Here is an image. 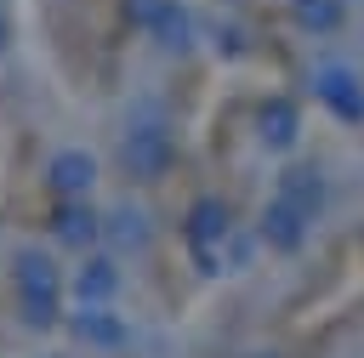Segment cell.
Segmentation results:
<instances>
[{
    "label": "cell",
    "instance_id": "16",
    "mask_svg": "<svg viewBox=\"0 0 364 358\" xmlns=\"http://www.w3.org/2000/svg\"><path fill=\"white\" fill-rule=\"evenodd\" d=\"M250 358H273V352H250Z\"/></svg>",
    "mask_w": 364,
    "mask_h": 358
},
{
    "label": "cell",
    "instance_id": "6",
    "mask_svg": "<svg viewBox=\"0 0 364 358\" xmlns=\"http://www.w3.org/2000/svg\"><path fill=\"white\" fill-rule=\"evenodd\" d=\"M279 199H284V205H296V210L313 222V216L324 210V176H318V170H307V165H296V170H284Z\"/></svg>",
    "mask_w": 364,
    "mask_h": 358
},
{
    "label": "cell",
    "instance_id": "1",
    "mask_svg": "<svg viewBox=\"0 0 364 358\" xmlns=\"http://www.w3.org/2000/svg\"><path fill=\"white\" fill-rule=\"evenodd\" d=\"M17 284H23V318H28V324H51V318H57V290H63L51 256L23 250V256H17Z\"/></svg>",
    "mask_w": 364,
    "mask_h": 358
},
{
    "label": "cell",
    "instance_id": "8",
    "mask_svg": "<svg viewBox=\"0 0 364 358\" xmlns=\"http://www.w3.org/2000/svg\"><path fill=\"white\" fill-rule=\"evenodd\" d=\"M347 17V0H296V23L313 34H336Z\"/></svg>",
    "mask_w": 364,
    "mask_h": 358
},
{
    "label": "cell",
    "instance_id": "5",
    "mask_svg": "<svg viewBox=\"0 0 364 358\" xmlns=\"http://www.w3.org/2000/svg\"><path fill=\"white\" fill-rule=\"evenodd\" d=\"M262 239H267L273 250H301V239H307V216H301L296 205L273 199L267 216H262Z\"/></svg>",
    "mask_w": 364,
    "mask_h": 358
},
{
    "label": "cell",
    "instance_id": "14",
    "mask_svg": "<svg viewBox=\"0 0 364 358\" xmlns=\"http://www.w3.org/2000/svg\"><path fill=\"white\" fill-rule=\"evenodd\" d=\"M154 34H159V45H188V34H193V23H188V11L171 0L165 11H159V23H154Z\"/></svg>",
    "mask_w": 364,
    "mask_h": 358
},
{
    "label": "cell",
    "instance_id": "4",
    "mask_svg": "<svg viewBox=\"0 0 364 358\" xmlns=\"http://www.w3.org/2000/svg\"><path fill=\"white\" fill-rule=\"evenodd\" d=\"M46 176H51L57 193H85V188L97 182V159H91L85 148H63V153H51Z\"/></svg>",
    "mask_w": 364,
    "mask_h": 358
},
{
    "label": "cell",
    "instance_id": "15",
    "mask_svg": "<svg viewBox=\"0 0 364 358\" xmlns=\"http://www.w3.org/2000/svg\"><path fill=\"white\" fill-rule=\"evenodd\" d=\"M0 45H6V17H0Z\"/></svg>",
    "mask_w": 364,
    "mask_h": 358
},
{
    "label": "cell",
    "instance_id": "3",
    "mask_svg": "<svg viewBox=\"0 0 364 358\" xmlns=\"http://www.w3.org/2000/svg\"><path fill=\"white\" fill-rule=\"evenodd\" d=\"M165 165H171V136H165L159 125L125 131V170H131V176L154 182V176H165Z\"/></svg>",
    "mask_w": 364,
    "mask_h": 358
},
{
    "label": "cell",
    "instance_id": "2",
    "mask_svg": "<svg viewBox=\"0 0 364 358\" xmlns=\"http://www.w3.org/2000/svg\"><path fill=\"white\" fill-rule=\"evenodd\" d=\"M313 97H318L341 125H358V119H364V80H358L353 68H341V63H324V68L313 74Z\"/></svg>",
    "mask_w": 364,
    "mask_h": 358
},
{
    "label": "cell",
    "instance_id": "13",
    "mask_svg": "<svg viewBox=\"0 0 364 358\" xmlns=\"http://www.w3.org/2000/svg\"><path fill=\"white\" fill-rule=\"evenodd\" d=\"M74 330H80V341H102V347H114V341L125 335L102 307H85V318H74Z\"/></svg>",
    "mask_w": 364,
    "mask_h": 358
},
{
    "label": "cell",
    "instance_id": "10",
    "mask_svg": "<svg viewBox=\"0 0 364 358\" xmlns=\"http://www.w3.org/2000/svg\"><path fill=\"white\" fill-rule=\"evenodd\" d=\"M108 239H114L119 250H142V244H148V216H142V210H114V216H108Z\"/></svg>",
    "mask_w": 364,
    "mask_h": 358
},
{
    "label": "cell",
    "instance_id": "12",
    "mask_svg": "<svg viewBox=\"0 0 364 358\" xmlns=\"http://www.w3.org/2000/svg\"><path fill=\"white\" fill-rule=\"evenodd\" d=\"M97 233H102V222H97L91 210H80V205H68V210L57 216V239H63V244H91Z\"/></svg>",
    "mask_w": 364,
    "mask_h": 358
},
{
    "label": "cell",
    "instance_id": "11",
    "mask_svg": "<svg viewBox=\"0 0 364 358\" xmlns=\"http://www.w3.org/2000/svg\"><path fill=\"white\" fill-rule=\"evenodd\" d=\"M193 244H210V239H228V205H216V199H199L193 205Z\"/></svg>",
    "mask_w": 364,
    "mask_h": 358
},
{
    "label": "cell",
    "instance_id": "7",
    "mask_svg": "<svg viewBox=\"0 0 364 358\" xmlns=\"http://www.w3.org/2000/svg\"><path fill=\"white\" fill-rule=\"evenodd\" d=\"M296 136H301V114H296V102L273 97V102L262 108V142H273V148H290Z\"/></svg>",
    "mask_w": 364,
    "mask_h": 358
},
{
    "label": "cell",
    "instance_id": "9",
    "mask_svg": "<svg viewBox=\"0 0 364 358\" xmlns=\"http://www.w3.org/2000/svg\"><path fill=\"white\" fill-rule=\"evenodd\" d=\"M114 284H119V273H114V261H102V256H97V261H85V267H80V278H74V290H80L85 301H108V295H114Z\"/></svg>",
    "mask_w": 364,
    "mask_h": 358
}]
</instances>
